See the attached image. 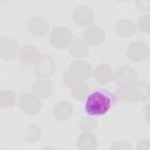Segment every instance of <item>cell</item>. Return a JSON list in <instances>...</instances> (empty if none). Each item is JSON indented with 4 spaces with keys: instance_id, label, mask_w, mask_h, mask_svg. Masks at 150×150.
<instances>
[{
    "instance_id": "obj_15",
    "label": "cell",
    "mask_w": 150,
    "mask_h": 150,
    "mask_svg": "<svg viewBox=\"0 0 150 150\" xmlns=\"http://www.w3.org/2000/svg\"><path fill=\"white\" fill-rule=\"evenodd\" d=\"M33 93L39 98H48L53 94V84L50 81L45 79L38 80L33 84Z\"/></svg>"
},
{
    "instance_id": "obj_6",
    "label": "cell",
    "mask_w": 150,
    "mask_h": 150,
    "mask_svg": "<svg viewBox=\"0 0 150 150\" xmlns=\"http://www.w3.org/2000/svg\"><path fill=\"white\" fill-rule=\"evenodd\" d=\"M83 40L90 46H98L105 40V32L102 27L90 25L83 32Z\"/></svg>"
},
{
    "instance_id": "obj_16",
    "label": "cell",
    "mask_w": 150,
    "mask_h": 150,
    "mask_svg": "<svg viewBox=\"0 0 150 150\" xmlns=\"http://www.w3.org/2000/svg\"><path fill=\"white\" fill-rule=\"evenodd\" d=\"M73 110H74V107L69 101H59L54 105L53 114H54V117L56 120L63 121V120H67L71 116Z\"/></svg>"
},
{
    "instance_id": "obj_22",
    "label": "cell",
    "mask_w": 150,
    "mask_h": 150,
    "mask_svg": "<svg viewBox=\"0 0 150 150\" xmlns=\"http://www.w3.org/2000/svg\"><path fill=\"white\" fill-rule=\"evenodd\" d=\"M71 96L73 98L77 100V101H81V100H84L87 97V95L89 94V88L86 83H83L82 81H80L77 84H75L73 88H71Z\"/></svg>"
},
{
    "instance_id": "obj_8",
    "label": "cell",
    "mask_w": 150,
    "mask_h": 150,
    "mask_svg": "<svg viewBox=\"0 0 150 150\" xmlns=\"http://www.w3.org/2000/svg\"><path fill=\"white\" fill-rule=\"evenodd\" d=\"M149 55V48L144 42L141 41H134L129 45L127 49V56L129 60L134 62H139L146 59Z\"/></svg>"
},
{
    "instance_id": "obj_18",
    "label": "cell",
    "mask_w": 150,
    "mask_h": 150,
    "mask_svg": "<svg viewBox=\"0 0 150 150\" xmlns=\"http://www.w3.org/2000/svg\"><path fill=\"white\" fill-rule=\"evenodd\" d=\"M77 148L80 150H95L97 148V138L93 132H82L77 138Z\"/></svg>"
},
{
    "instance_id": "obj_20",
    "label": "cell",
    "mask_w": 150,
    "mask_h": 150,
    "mask_svg": "<svg viewBox=\"0 0 150 150\" xmlns=\"http://www.w3.org/2000/svg\"><path fill=\"white\" fill-rule=\"evenodd\" d=\"M16 103V95L12 90H0V108H11Z\"/></svg>"
},
{
    "instance_id": "obj_1",
    "label": "cell",
    "mask_w": 150,
    "mask_h": 150,
    "mask_svg": "<svg viewBox=\"0 0 150 150\" xmlns=\"http://www.w3.org/2000/svg\"><path fill=\"white\" fill-rule=\"evenodd\" d=\"M117 102L115 94L107 90H95L88 94L84 102V111L90 116L105 115L112 104Z\"/></svg>"
},
{
    "instance_id": "obj_9",
    "label": "cell",
    "mask_w": 150,
    "mask_h": 150,
    "mask_svg": "<svg viewBox=\"0 0 150 150\" xmlns=\"http://www.w3.org/2000/svg\"><path fill=\"white\" fill-rule=\"evenodd\" d=\"M18 56L20 62L23 66H32V64H35V62L39 60V57L41 56V53L34 46L25 45L19 49Z\"/></svg>"
},
{
    "instance_id": "obj_4",
    "label": "cell",
    "mask_w": 150,
    "mask_h": 150,
    "mask_svg": "<svg viewBox=\"0 0 150 150\" xmlns=\"http://www.w3.org/2000/svg\"><path fill=\"white\" fill-rule=\"evenodd\" d=\"M95 19L94 12L93 9L87 6V5H80L77 6L74 12H73V20L74 22H76L79 26L82 27H88L90 25H93Z\"/></svg>"
},
{
    "instance_id": "obj_14",
    "label": "cell",
    "mask_w": 150,
    "mask_h": 150,
    "mask_svg": "<svg viewBox=\"0 0 150 150\" xmlns=\"http://www.w3.org/2000/svg\"><path fill=\"white\" fill-rule=\"evenodd\" d=\"M94 76L98 83L107 84L114 80V71L109 64L100 63L94 70Z\"/></svg>"
},
{
    "instance_id": "obj_30",
    "label": "cell",
    "mask_w": 150,
    "mask_h": 150,
    "mask_svg": "<svg viewBox=\"0 0 150 150\" xmlns=\"http://www.w3.org/2000/svg\"><path fill=\"white\" fill-rule=\"evenodd\" d=\"M8 0H0V4H5V2H7Z\"/></svg>"
},
{
    "instance_id": "obj_11",
    "label": "cell",
    "mask_w": 150,
    "mask_h": 150,
    "mask_svg": "<svg viewBox=\"0 0 150 150\" xmlns=\"http://www.w3.org/2000/svg\"><path fill=\"white\" fill-rule=\"evenodd\" d=\"M19 53V45L16 41L12 39H1L0 40V56L4 60L11 61L18 56Z\"/></svg>"
},
{
    "instance_id": "obj_13",
    "label": "cell",
    "mask_w": 150,
    "mask_h": 150,
    "mask_svg": "<svg viewBox=\"0 0 150 150\" xmlns=\"http://www.w3.org/2000/svg\"><path fill=\"white\" fill-rule=\"evenodd\" d=\"M27 28L34 36H43L48 32V22L41 16H33L27 23Z\"/></svg>"
},
{
    "instance_id": "obj_12",
    "label": "cell",
    "mask_w": 150,
    "mask_h": 150,
    "mask_svg": "<svg viewBox=\"0 0 150 150\" xmlns=\"http://www.w3.org/2000/svg\"><path fill=\"white\" fill-rule=\"evenodd\" d=\"M114 80L117 86L131 83L137 80V71L129 66H123L114 74Z\"/></svg>"
},
{
    "instance_id": "obj_2",
    "label": "cell",
    "mask_w": 150,
    "mask_h": 150,
    "mask_svg": "<svg viewBox=\"0 0 150 150\" xmlns=\"http://www.w3.org/2000/svg\"><path fill=\"white\" fill-rule=\"evenodd\" d=\"M115 95L117 100L124 102H144L149 98L150 89L146 82L136 80L131 83L118 86V89Z\"/></svg>"
},
{
    "instance_id": "obj_23",
    "label": "cell",
    "mask_w": 150,
    "mask_h": 150,
    "mask_svg": "<svg viewBox=\"0 0 150 150\" xmlns=\"http://www.w3.org/2000/svg\"><path fill=\"white\" fill-rule=\"evenodd\" d=\"M25 139L27 142H30V143H34L36 141L40 139L41 137V129L36 125H29L26 130H25V135H23Z\"/></svg>"
},
{
    "instance_id": "obj_26",
    "label": "cell",
    "mask_w": 150,
    "mask_h": 150,
    "mask_svg": "<svg viewBox=\"0 0 150 150\" xmlns=\"http://www.w3.org/2000/svg\"><path fill=\"white\" fill-rule=\"evenodd\" d=\"M136 7L138 11L146 12L150 9V0H136Z\"/></svg>"
},
{
    "instance_id": "obj_7",
    "label": "cell",
    "mask_w": 150,
    "mask_h": 150,
    "mask_svg": "<svg viewBox=\"0 0 150 150\" xmlns=\"http://www.w3.org/2000/svg\"><path fill=\"white\" fill-rule=\"evenodd\" d=\"M55 71V62L50 55H43L35 62V74L40 77H48Z\"/></svg>"
},
{
    "instance_id": "obj_3",
    "label": "cell",
    "mask_w": 150,
    "mask_h": 150,
    "mask_svg": "<svg viewBox=\"0 0 150 150\" xmlns=\"http://www.w3.org/2000/svg\"><path fill=\"white\" fill-rule=\"evenodd\" d=\"M71 41H73L71 32L67 27H63V26L55 27L49 35L50 45L57 49H63L66 47H69Z\"/></svg>"
},
{
    "instance_id": "obj_25",
    "label": "cell",
    "mask_w": 150,
    "mask_h": 150,
    "mask_svg": "<svg viewBox=\"0 0 150 150\" xmlns=\"http://www.w3.org/2000/svg\"><path fill=\"white\" fill-rule=\"evenodd\" d=\"M149 19H150V15H144L142 18H139L138 20V23H137V28L142 32V33H145L148 34L150 32V25H149Z\"/></svg>"
},
{
    "instance_id": "obj_19",
    "label": "cell",
    "mask_w": 150,
    "mask_h": 150,
    "mask_svg": "<svg viewBox=\"0 0 150 150\" xmlns=\"http://www.w3.org/2000/svg\"><path fill=\"white\" fill-rule=\"evenodd\" d=\"M115 30L117 33V35L122 36V38H130L131 35H134L135 30H136V26L132 21L130 20H120L115 23Z\"/></svg>"
},
{
    "instance_id": "obj_5",
    "label": "cell",
    "mask_w": 150,
    "mask_h": 150,
    "mask_svg": "<svg viewBox=\"0 0 150 150\" xmlns=\"http://www.w3.org/2000/svg\"><path fill=\"white\" fill-rule=\"evenodd\" d=\"M21 110L28 115H36L41 110V102L38 96L32 94H23L18 102Z\"/></svg>"
},
{
    "instance_id": "obj_28",
    "label": "cell",
    "mask_w": 150,
    "mask_h": 150,
    "mask_svg": "<svg viewBox=\"0 0 150 150\" xmlns=\"http://www.w3.org/2000/svg\"><path fill=\"white\" fill-rule=\"evenodd\" d=\"M149 148H150V144H149L148 139H143V141L139 142L138 145H137V149H141V150H143V149H149Z\"/></svg>"
},
{
    "instance_id": "obj_21",
    "label": "cell",
    "mask_w": 150,
    "mask_h": 150,
    "mask_svg": "<svg viewBox=\"0 0 150 150\" xmlns=\"http://www.w3.org/2000/svg\"><path fill=\"white\" fill-rule=\"evenodd\" d=\"M79 124H80V129H81L83 132H91V131H94V130L97 128V125H98L97 120H96L94 116H90V115L84 116V117H81Z\"/></svg>"
},
{
    "instance_id": "obj_29",
    "label": "cell",
    "mask_w": 150,
    "mask_h": 150,
    "mask_svg": "<svg viewBox=\"0 0 150 150\" xmlns=\"http://www.w3.org/2000/svg\"><path fill=\"white\" fill-rule=\"evenodd\" d=\"M116 1H118V2H127V1H130V0H116Z\"/></svg>"
},
{
    "instance_id": "obj_10",
    "label": "cell",
    "mask_w": 150,
    "mask_h": 150,
    "mask_svg": "<svg viewBox=\"0 0 150 150\" xmlns=\"http://www.w3.org/2000/svg\"><path fill=\"white\" fill-rule=\"evenodd\" d=\"M69 71H71L80 81L87 80L93 75L91 66L84 60H75L69 66Z\"/></svg>"
},
{
    "instance_id": "obj_24",
    "label": "cell",
    "mask_w": 150,
    "mask_h": 150,
    "mask_svg": "<svg viewBox=\"0 0 150 150\" xmlns=\"http://www.w3.org/2000/svg\"><path fill=\"white\" fill-rule=\"evenodd\" d=\"M80 82V80L71 73V71H66L64 73V76H63V83H64V86L66 87H68V88H73L75 84H77Z\"/></svg>"
},
{
    "instance_id": "obj_27",
    "label": "cell",
    "mask_w": 150,
    "mask_h": 150,
    "mask_svg": "<svg viewBox=\"0 0 150 150\" xmlns=\"http://www.w3.org/2000/svg\"><path fill=\"white\" fill-rule=\"evenodd\" d=\"M110 149H117V150H129V149H131V145L130 144H128V143H121V142H116V143H114V144H111L110 146H109Z\"/></svg>"
},
{
    "instance_id": "obj_17",
    "label": "cell",
    "mask_w": 150,
    "mask_h": 150,
    "mask_svg": "<svg viewBox=\"0 0 150 150\" xmlns=\"http://www.w3.org/2000/svg\"><path fill=\"white\" fill-rule=\"evenodd\" d=\"M69 52L74 57H84L89 53V45L83 39H75L69 45Z\"/></svg>"
}]
</instances>
